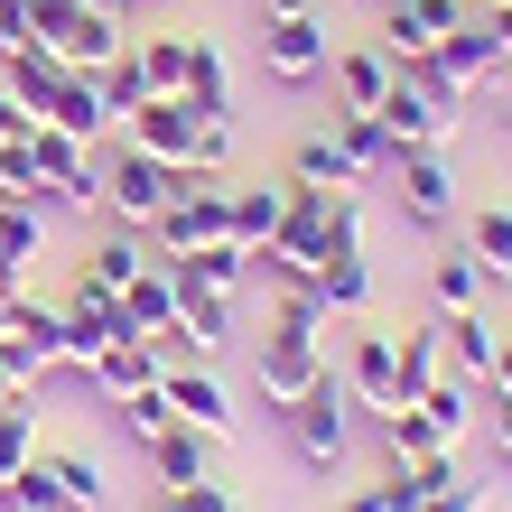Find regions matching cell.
Here are the masks:
<instances>
[{"mask_svg": "<svg viewBox=\"0 0 512 512\" xmlns=\"http://www.w3.org/2000/svg\"><path fill=\"white\" fill-rule=\"evenodd\" d=\"M503 75H512V66H503Z\"/></svg>", "mask_w": 512, "mask_h": 512, "instance_id": "59", "label": "cell"}, {"mask_svg": "<svg viewBox=\"0 0 512 512\" xmlns=\"http://www.w3.org/2000/svg\"><path fill=\"white\" fill-rule=\"evenodd\" d=\"M457 10H475V0H457Z\"/></svg>", "mask_w": 512, "mask_h": 512, "instance_id": "56", "label": "cell"}, {"mask_svg": "<svg viewBox=\"0 0 512 512\" xmlns=\"http://www.w3.org/2000/svg\"><path fill=\"white\" fill-rule=\"evenodd\" d=\"M0 512H75L66 494H56V475H47V447L10 475V485H0Z\"/></svg>", "mask_w": 512, "mask_h": 512, "instance_id": "36", "label": "cell"}, {"mask_svg": "<svg viewBox=\"0 0 512 512\" xmlns=\"http://www.w3.org/2000/svg\"><path fill=\"white\" fill-rule=\"evenodd\" d=\"M233 317H243V298H224V289H177V326L196 336V354H215L233 336Z\"/></svg>", "mask_w": 512, "mask_h": 512, "instance_id": "33", "label": "cell"}, {"mask_svg": "<svg viewBox=\"0 0 512 512\" xmlns=\"http://www.w3.org/2000/svg\"><path fill=\"white\" fill-rule=\"evenodd\" d=\"M280 215H289V177H233V243L243 252H261Z\"/></svg>", "mask_w": 512, "mask_h": 512, "instance_id": "17", "label": "cell"}, {"mask_svg": "<svg viewBox=\"0 0 512 512\" xmlns=\"http://www.w3.org/2000/svg\"><path fill=\"white\" fill-rule=\"evenodd\" d=\"M326 131H336V149L354 159V177H364V187H373V177H391V159H401V149H391V131H382V112H336Z\"/></svg>", "mask_w": 512, "mask_h": 512, "instance_id": "26", "label": "cell"}, {"mask_svg": "<svg viewBox=\"0 0 512 512\" xmlns=\"http://www.w3.org/2000/svg\"><path fill=\"white\" fill-rule=\"evenodd\" d=\"M401 84H410V94H419V103H438V112H457V103H466V84H457V75H447V66H438V56H410V66H401Z\"/></svg>", "mask_w": 512, "mask_h": 512, "instance_id": "41", "label": "cell"}, {"mask_svg": "<svg viewBox=\"0 0 512 512\" xmlns=\"http://www.w3.org/2000/svg\"><path fill=\"white\" fill-rule=\"evenodd\" d=\"M466 252L485 261V280H512V205H475L466 215Z\"/></svg>", "mask_w": 512, "mask_h": 512, "instance_id": "35", "label": "cell"}, {"mask_svg": "<svg viewBox=\"0 0 512 512\" xmlns=\"http://www.w3.org/2000/svg\"><path fill=\"white\" fill-rule=\"evenodd\" d=\"M28 131H38V112H28L10 84H0V140H28Z\"/></svg>", "mask_w": 512, "mask_h": 512, "instance_id": "46", "label": "cell"}, {"mask_svg": "<svg viewBox=\"0 0 512 512\" xmlns=\"http://www.w3.org/2000/svg\"><path fill=\"white\" fill-rule=\"evenodd\" d=\"M168 270H177V289H224V298L252 289V252L233 243V233H224V243H205V252H187V261H168Z\"/></svg>", "mask_w": 512, "mask_h": 512, "instance_id": "22", "label": "cell"}, {"mask_svg": "<svg viewBox=\"0 0 512 512\" xmlns=\"http://www.w3.org/2000/svg\"><path fill=\"white\" fill-rule=\"evenodd\" d=\"M159 503H168V512H233V494L215 485V475H205V485H168Z\"/></svg>", "mask_w": 512, "mask_h": 512, "instance_id": "44", "label": "cell"}, {"mask_svg": "<svg viewBox=\"0 0 512 512\" xmlns=\"http://www.w3.org/2000/svg\"><path fill=\"white\" fill-rule=\"evenodd\" d=\"M56 317H66V336H56V345H66V364H75V373H94L103 354L131 336V326H122V308H112V298H94L84 280H75L66 298H56Z\"/></svg>", "mask_w": 512, "mask_h": 512, "instance_id": "10", "label": "cell"}, {"mask_svg": "<svg viewBox=\"0 0 512 512\" xmlns=\"http://www.w3.org/2000/svg\"><path fill=\"white\" fill-rule=\"evenodd\" d=\"M485 28H494V47H503V66H512V0H494V10H485Z\"/></svg>", "mask_w": 512, "mask_h": 512, "instance_id": "48", "label": "cell"}, {"mask_svg": "<svg viewBox=\"0 0 512 512\" xmlns=\"http://www.w3.org/2000/svg\"><path fill=\"white\" fill-rule=\"evenodd\" d=\"M149 512H168V503H149Z\"/></svg>", "mask_w": 512, "mask_h": 512, "instance_id": "57", "label": "cell"}, {"mask_svg": "<svg viewBox=\"0 0 512 512\" xmlns=\"http://www.w3.org/2000/svg\"><path fill=\"white\" fill-rule=\"evenodd\" d=\"M28 289V261H10V252H0V298H19Z\"/></svg>", "mask_w": 512, "mask_h": 512, "instance_id": "50", "label": "cell"}, {"mask_svg": "<svg viewBox=\"0 0 512 512\" xmlns=\"http://www.w3.org/2000/svg\"><path fill=\"white\" fill-rule=\"evenodd\" d=\"M112 419H122V429H131L140 447L159 438V429H177V401H168V373L149 382V391H131V401H112Z\"/></svg>", "mask_w": 512, "mask_h": 512, "instance_id": "37", "label": "cell"}, {"mask_svg": "<svg viewBox=\"0 0 512 512\" xmlns=\"http://www.w3.org/2000/svg\"><path fill=\"white\" fill-rule=\"evenodd\" d=\"M159 373H168V354L149 345V336H122V345L94 364V391H103V401H131V391H149Z\"/></svg>", "mask_w": 512, "mask_h": 512, "instance_id": "23", "label": "cell"}, {"mask_svg": "<svg viewBox=\"0 0 512 512\" xmlns=\"http://www.w3.org/2000/svg\"><path fill=\"white\" fill-rule=\"evenodd\" d=\"M475 10H494V0H475Z\"/></svg>", "mask_w": 512, "mask_h": 512, "instance_id": "55", "label": "cell"}, {"mask_svg": "<svg viewBox=\"0 0 512 512\" xmlns=\"http://www.w3.org/2000/svg\"><path fill=\"white\" fill-rule=\"evenodd\" d=\"M75 66H66V56H56V47H38V38H28L19 56H0V84H10V94L28 103V112H47V94H56V84H66Z\"/></svg>", "mask_w": 512, "mask_h": 512, "instance_id": "27", "label": "cell"}, {"mask_svg": "<svg viewBox=\"0 0 512 512\" xmlns=\"http://www.w3.org/2000/svg\"><path fill=\"white\" fill-rule=\"evenodd\" d=\"M0 205H47V187H38V159H28V140H0Z\"/></svg>", "mask_w": 512, "mask_h": 512, "instance_id": "40", "label": "cell"}, {"mask_svg": "<svg viewBox=\"0 0 512 512\" xmlns=\"http://www.w3.org/2000/svg\"><path fill=\"white\" fill-rule=\"evenodd\" d=\"M122 10H131V0H122Z\"/></svg>", "mask_w": 512, "mask_h": 512, "instance_id": "58", "label": "cell"}, {"mask_svg": "<svg viewBox=\"0 0 512 512\" xmlns=\"http://www.w3.org/2000/svg\"><path fill=\"white\" fill-rule=\"evenodd\" d=\"M447 326V373H466L475 391L494 382V354H503V326H485V308H466V317H438Z\"/></svg>", "mask_w": 512, "mask_h": 512, "instance_id": "21", "label": "cell"}, {"mask_svg": "<svg viewBox=\"0 0 512 512\" xmlns=\"http://www.w3.org/2000/svg\"><path fill=\"white\" fill-rule=\"evenodd\" d=\"M289 10H317V0H261V19H289Z\"/></svg>", "mask_w": 512, "mask_h": 512, "instance_id": "52", "label": "cell"}, {"mask_svg": "<svg viewBox=\"0 0 512 512\" xmlns=\"http://www.w3.org/2000/svg\"><path fill=\"white\" fill-rule=\"evenodd\" d=\"M429 308H438V317L485 308V261H475V252H438V270H429Z\"/></svg>", "mask_w": 512, "mask_h": 512, "instance_id": "30", "label": "cell"}, {"mask_svg": "<svg viewBox=\"0 0 512 512\" xmlns=\"http://www.w3.org/2000/svg\"><path fill=\"white\" fill-rule=\"evenodd\" d=\"M215 457H224V438L187 429V419L149 438V466H159V494H168V485H205V475H215Z\"/></svg>", "mask_w": 512, "mask_h": 512, "instance_id": "14", "label": "cell"}, {"mask_svg": "<svg viewBox=\"0 0 512 512\" xmlns=\"http://www.w3.org/2000/svg\"><path fill=\"white\" fill-rule=\"evenodd\" d=\"M438 66L457 75L466 94H475V84H485V75H503V47H494L485 10H466V19H457V28H447V38H438Z\"/></svg>", "mask_w": 512, "mask_h": 512, "instance_id": "18", "label": "cell"}, {"mask_svg": "<svg viewBox=\"0 0 512 512\" xmlns=\"http://www.w3.org/2000/svg\"><path fill=\"white\" fill-rule=\"evenodd\" d=\"M168 401H177V419H187V429H205V438L233 429V391L215 382V364H177V373H168Z\"/></svg>", "mask_w": 512, "mask_h": 512, "instance_id": "15", "label": "cell"}, {"mask_svg": "<svg viewBox=\"0 0 512 512\" xmlns=\"http://www.w3.org/2000/svg\"><path fill=\"white\" fill-rule=\"evenodd\" d=\"M308 289L326 298V317H354V308H364V298H373V261H364V243H345V252H326Z\"/></svg>", "mask_w": 512, "mask_h": 512, "instance_id": "24", "label": "cell"}, {"mask_svg": "<svg viewBox=\"0 0 512 512\" xmlns=\"http://www.w3.org/2000/svg\"><path fill=\"white\" fill-rule=\"evenodd\" d=\"M224 233H233V177L187 168V187L168 196V215L149 224V243H159V261H187V252H205V243H224Z\"/></svg>", "mask_w": 512, "mask_h": 512, "instance_id": "3", "label": "cell"}, {"mask_svg": "<svg viewBox=\"0 0 512 512\" xmlns=\"http://www.w3.org/2000/svg\"><path fill=\"white\" fill-rule=\"evenodd\" d=\"M0 326H10V298H0Z\"/></svg>", "mask_w": 512, "mask_h": 512, "instance_id": "54", "label": "cell"}, {"mask_svg": "<svg viewBox=\"0 0 512 512\" xmlns=\"http://www.w3.org/2000/svg\"><path fill=\"white\" fill-rule=\"evenodd\" d=\"M326 75H336V112H373L401 66H391L382 47H336V56H326Z\"/></svg>", "mask_w": 512, "mask_h": 512, "instance_id": "16", "label": "cell"}, {"mask_svg": "<svg viewBox=\"0 0 512 512\" xmlns=\"http://www.w3.org/2000/svg\"><path fill=\"white\" fill-rule=\"evenodd\" d=\"M28 38H38V19H28V0H0V56H19Z\"/></svg>", "mask_w": 512, "mask_h": 512, "instance_id": "45", "label": "cell"}, {"mask_svg": "<svg viewBox=\"0 0 512 512\" xmlns=\"http://www.w3.org/2000/svg\"><path fill=\"white\" fill-rule=\"evenodd\" d=\"M38 122H56V131H66V140H112V103H103V75H66V84H56V94H47V112H38Z\"/></svg>", "mask_w": 512, "mask_h": 512, "instance_id": "12", "label": "cell"}, {"mask_svg": "<svg viewBox=\"0 0 512 512\" xmlns=\"http://www.w3.org/2000/svg\"><path fill=\"white\" fill-rule=\"evenodd\" d=\"M336 382H345V401L373 410V419L401 410V336H391V326H364V336L345 345V373Z\"/></svg>", "mask_w": 512, "mask_h": 512, "instance_id": "7", "label": "cell"}, {"mask_svg": "<svg viewBox=\"0 0 512 512\" xmlns=\"http://www.w3.org/2000/svg\"><path fill=\"white\" fill-rule=\"evenodd\" d=\"M326 512H382V485H354L345 503H326Z\"/></svg>", "mask_w": 512, "mask_h": 512, "instance_id": "49", "label": "cell"}, {"mask_svg": "<svg viewBox=\"0 0 512 512\" xmlns=\"http://www.w3.org/2000/svg\"><path fill=\"white\" fill-rule=\"evenodd\" d=\"M391 336H401V401H419V391L447 373V326L419 317V326H391Z\"/></svg>", "mask_w": 512, "mask_h": 512, "instance_id": "28", "label": "cell"}, {"mask_svg": "<svg viewBox=\"0 0 512 512\" xmlns=\"http://www.w3.org/2000/svg\"><path fill=\"white\" fill-rule=\"evenodd\" d=\"M112 140H131V149H149V159L187 168L196 159V112H187V94H149L140 112H122V131H112Z\"/></svg>", "mask_w": 512, "mask_h": 512, "instance_id": "11", "label": "cell"}, {"mask_svg": "<svg viewBox=\"0 0 512 512\" xmlns=\"http://www.w3.org/2000/svg\"><path fill=\"white\" fill-rule=\"evenodd\" d=\"M0 252H10V261H38L47 252V205H0Z\"/></svg>", "mask_w": 512, "mask_h": 512, "instance_id": "39", "label": "cell"}, {"mask_svg": "<svg viewBox=\"0 0 512 512\" xmlns=\"http://www.w3.org/2000/svg\"><path fill=\"white\" fill-rule=\"evenodd\" d=\"M187 112L196 122H233V66L215 38H187Z\"/></svg>", "mask_w": 512, "mask_h": 512, "instance_id": "20", "label": "cell"}, {"mask_svg": "<svg viewBox=\"0 0 512 512\" xmlns=\"http://www.w3.org/2000/svg\"><path fill=\"white\" fill-rule=\"evenodd\" d=\"M326 56H336V28H326L317 10L261 19V75H270V84H317Z\"/></svg>", "mask_w": 512, "mask_h": 512, "instance_id": "6", "label": "cell"}, {"mask_svg": "<svg viewBox=\"0 0 512 512\" xmlns=\"http://www.w3.org/2000/svg\"><path fill=\"white\" fill-rule=\"evenodd\" d=\"M354 401H345V382H336V364H326V382L308 391V401H289L280 410V429H289V447H298V466H317V475H336L345 466V447H354V419H345Z\"/></svg>", "mask_w": 512, "mask_h": 512, "instance_id": "5", "label": "cell"}, {"mask_svg": "<svg viewBox=\"0 0 512 512\" xmlns=\"http://www.w3.org/2000/svg\"><path fill=\"white\" fill-rule=\"evenodd\" d=\"M28 19H38V47H56L75 75H103L112 56H122V10H94V0H28Z\"/></svg>", "mask_w": 512, "mask_h": 512, "instance_id": "2", "label": "cell"}, {"mask_svg": "<svg viewBox=\"0 0 512 512\" xmlns=\"http://www.w3.org/2000/svg\"><path fill=\"white\" fill-rule=\"evenodd\" d=\"M326 382V298L317 289H280V308L261 326V410L280 419L289 401H308Z\"/></svg>", "mask_w": 512, "mask_h": 512, "instance_id": "1", "label": "cell"}, {"mask_svg": "<svg viewBox=\"0 0 512 512\" xmlns=\"http://www.w3.org/2000/svg\"><path fill=\"white\" fill-rule=\"evenodd\" d=\"M47 475H56V494L75 512H112V475H103L94 447H47Z\"/></svg>", "mask_w": 512, "mask_h": 512, "instance_id": "25", "label": "cell"}, {"mask_svg": "<svg viewBox=\"0 0 512 512\" xmlns=\"http://www.w3.org/2000/svg\"><path fill=\"white\" fill-rule=\"evenodd\" d=\"M289 177H298V187H326V196H336V187H364L354 159L336 149V131H308V140H298V149H289Z\"/></svg>", "mask_w": 512, "mask_h": 512, "instance_id": "32", "label": "cell"}, {"mask_svg": "<svg viewBox=\"0 0 512 512\" xmlns=\"http://www.w3.org/2000/svg\"><path fill=\"white\" fill-rule=\"evenodd\" d=\"M187 187V168H168V159H149V149L131 140H112V159H103V205H112V224H159L168 215V196Z\"/></svg>", "mask_w": 512, "mask_h": 512, "instance_id": "4", "label": "cell"}, {"mask_svg": "<svg viewBox=\"0 0 512 512\" xmlns=\"http://www.w3.org/2000/svg\"><path fill=\"white\" fill-rule=\"evenodd\" d=\"M112 308H122V326H131V336H168V326H177V270H168V261H149L140 280L112 298Z\"/></svg>", "mask_w": 512, "mask_h": 512, "instance_id": "19", "label": "cell"}, {"mask_svg": "<svg viewBox=\"0 0 512 512\" xmlns=\"http://www.w3.org/2000/svg\"><path fill=\"white\" fill-rule=\"evenodd\" d=\"M131 56L149 94H187V28H149V38H131Z\"/></svg>", "mask_w": 512, "mask_h": 512, "instance_id": "31", "label": "cell"}, {"mask_svg": "<svg viewBox=\"0 0 512 512\" xmlns=\"http://www.w3.org/2000/svg\"><path fill=\"white\" fill-rule=\"evenodd\" d=\"M0 401H28V391H10V373H0Z\"/></svg>", "mask_w": 512, "mask_h": 512, "instance_id": "53", "label": "cell"}, {"mask_svg": "<svg viewBox=\"0 0 512 512\" xmlns=\"http://www.w3.org/2000/svg\"><path fill=\"white\" fill-rule=\"evenodd\" d=\"M382 112V131H391V149H447V131H457V112H438V103H419L401 75H391V94L373 103Z\"/></svg>", "mask_w": 512, "mask_h": 512, "instance_id": "13", "label": "cell"}, {"mask_svg": "<svg viewBox=\"0 0 512 512\" xmlns=\"http://www.w3.org/2000/svg\"><path fill=\"white\" fill-rule=\"evenodd\" d=\"M485 391H512V336H503V354H494V382Z\"/></svg>", "mask_w": 512, "mask_h": 512, "instance_id": "51", "label": "cell"}, {"mask_svg": "<svg viewBox=\"0 0 512 512\" xmlns=\"http://www.w3.org/2000/svg\"><path fill=\"white\" fill-rule=\"evenodd\" d=\"M485 429H494V447L512 457V391H485Z\"/></svg>", "mask_w": 512, "mask_h": 512, "instance_id": "47", "label": "cell"}, {"mask_svg": "<svg viewBox=\"0 0 512 512\" xmlns=\"http://www.w3.org/2000/svg\"><path fill=\"white\" fill-rule=\"evenodd\" d=\"M187 168H205V177H233V122H196V159Z\"/></svg>", "mask_w": 512, "mask_h": 512, "instance_id": "43", "label": "cell"}, {"mask_svg": "<svg viewBox=\"0 0 512 512\" xmlns=\"http://www.w3.org/2000/svg\"><path fill=\"white\" fill-rule=\"evenodd\" d=\"M149 261H159V252H140V243H131V233H103V243H94V261H84V270H75V280H84V289H94V298H122V289L140 280V270H149Z\"/></svg>", "mask_w": 512, "mask_h": 512, "instance_id": "29", "label": "cell"}, {"mask_svg": "<svg viewBox=\"0 0 512 512\" xmlns=\"http://www.w3.org/2000/svg\"><path fill=\"white\" fill-rule=\"evenodd\" d=\"M373 429H382V447H391V466H410V457H447V438H438V419L419 410V401H401V410H382Z\"/></svg>", "mask_w": 512, "mask_h": 512, "instance_id": "34", "label": "cell"}, {"mask_svg": "<svg viewBox=\"0 0 512 512\" xmlns=\"http://www.w3.org/2000/svg\"><path fill=\"white\" fill-rule=\"evenodd\" d=\"M457 19H466L457 0H382V28H373V47L391 56V66H410V56H438V38H447Z\"/></svg>", "mask_w": 512, "mask_h": 512, "instance_id": "9", "label": "cell"}, {"mask_svg": "<svg viewBox=\"0 0 512 512\" xmlns=\"http://www.w3.org/2000/svg\"><path fill=\"white\" fill-rule=\"evenodd\" d=\"M391 196H401V215L419 233L457 224V168H447L438 149H401V159H391Z\"/></svg>", "mask_w": 512, "mask_h": 512, "instance_id": "8", "label": "cell"}, {"mask_svg": "<svg viewBox=\"0 0 512 512\" xmlns=\"http://www.w3.org/2000/svg\"><path fill=\"white\" fill-rule=\"evenodd\" d=\"M103 103H112V131H122V112H140V103H149V84H140V56H131V47L103 66Z\"/></svg>", "mask_w": 512, "mask_h": 512, "instance_id": "42", "label": "cell"}, {"mask_svg": "<svg viewBox=\"0 0 512 512\" xmlns=\"http://www.w3.org/2000/svg\"><path fill=\"white\" fill-rule=\"evenodd\" d=\"M38 457V419H28V401H0V485Z\"/></svg>", "mask_w": 512, "mask_h": 512, "instance_id": "38", "label": "cell"}]
</instances>
